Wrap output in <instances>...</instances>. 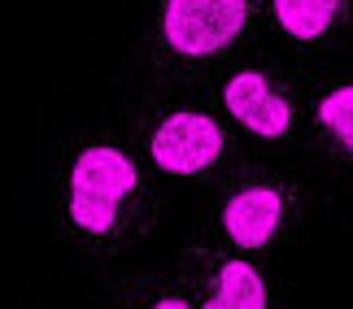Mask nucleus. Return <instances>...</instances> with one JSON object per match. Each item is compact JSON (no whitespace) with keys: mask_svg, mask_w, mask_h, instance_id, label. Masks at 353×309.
I'll return each instance as SVG.
<instances>
[{"mask_svg":"<svg viewBox=\"0 0 353 309\" xmlns=\"http://www.w3.org/2000/svg\"><path fill=\"white\" fill-rule=\"evenodd\" d=\"M257 0H161L157 5V52L166 61L196 65L223 57L249 31Z\"/></svg>","mask_w":353,"mask_h":309,"instance_id":"nucleus-2","label":"nucleus"},{"mask_svg":"<svg viewBox=\"0 0 353 309\" xmlns=\"http://www.w3.org/2000/svg\"><path fill=\"white\" fill-rule=\"evenodd\" d=\"M283 218H288V192L270 179H257V183H240L223 200L219 226L236 248H266L283 231Z\"/></svg>","mask_w":353,"mask_h":309,"instance_id":"nucleus-4","label":"nucleus"},{"mask_svg":"<svg viewBox=\"0 0 353 309\" xmlns=\"http://www.w3.org/2000/svg\"><path fill=\"white\" fill-rule=\"evenodd\" d=\"M349 0H270V18L292 44H319L345 22Z\"/></svg>","mask_w":353,"mask_h":309,"instance_id":"nucleus-7","label":"nucleus"},{"mask_svg":"<svg viewBox=\"0 0 353 309\" xmlns=\"http://www.w3.org/2000/svg\"><path fill=\"white\" fill-rule=\"evenodd\" d=\"M314 127L336 153L353 157V83H336L314 105Z\"/></svg>","mask_w":353,"mask_h":309,"instance_id":"nucleus-8","label":"nucleus"},{"mask_svg":"<svg viewBox=\"0 0 353 309\" xmlns=\"http://www.w3.org/2000/svg\"><path fill=\"white\" fill-rule=\"evenodd\" d=\"M201 309H270V292L266 279L257 275L253 262L227 257L214 266L210 284H205V301Z\"/></svg>","mask_w":353,"mask_h":309,"instance_id":"nucleus-6","label":"nucleus"},{"mask_svg":"<svg viewBox=\"0 0 353 309\" xmlns=\"http://www.w3.org/2000/svg\"><path fill=\"white\" fill-rule=\"evenodd\" d=\"M148 309H192V305H188L183 297H174V292H166V297H157Z\"/></svg>","mask_w":353,"mask_h":309,"instance_id":"nucleus-9","label":"nucleus"},{"mask_svg":"<svg viewBox=\"0 0 353 309\" xmlns=\"http://www.w3.org/2000/svg\"><path fill=\"white\" fill-rule=\"evenodd\" d=\"M227 153V136L210 114L196 109H174L153 127L148 136V161L170 174V179H192V174L219 166Z\"/></svg>","mask_w":353,"mask_h":309,"instance_id":"nucleus-3","label":"nucleus"},{"mask_svg":"<svg viewBox=\"0 0 353 309\" xmlns=\"http://www.w3.org/2000/svg\"><path fill=\"white\" fill-rule=\"evenodd\" d=\"M223 105L244 131L262 140H283L292 131V100L262 70H236L223 87Z\"/></svg>","mask_w":353,"mask_h":309,"instance_id":"nucleus-5","label":"nucleus"},{"mask_svg":"<svg viewBox=\"0 0 353 309\" xmlns=\"http://www.w3.org/2000/svg\"><path fill=\"white\" fill-rule=\"evenodd\" d=\"M144 179L127 149L110 140H83L61 179V213L88 253H118L140 231Z\"/></svg>","mask_w":353,"mask_h":309,"instance_id":"nucleus-1","label":"nucleus"}]
</instances>
